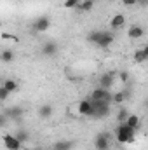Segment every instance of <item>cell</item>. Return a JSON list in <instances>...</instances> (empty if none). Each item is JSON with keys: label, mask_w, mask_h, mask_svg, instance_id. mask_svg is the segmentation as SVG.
Listing matches in <instances>:
<instances>
[{"label": "cell", "mask_w": 148, "mask_h": 150, "mask_svg": "<svg viewBox=\"0 0 148 150\" xmlns=\"http://www.w3.org/2000/svg\"><path fill=\"white\" fill-rule=\"evenodd\" d=\"M49 28H51V18L49 16H40V18H37V21L33 23V30L37 33H45Z\"/></svg>", "instance_id": "obj_6"}, {"label": "cell", "mask_w": 148, "mask_h": 150, "mask_svg": "<svg viewBox=\"0 0 148 150\" xmlns=\"http://www.w3.org/2000/svg\"><path fill=\"white\" fill-rule=\"evenodd\" d=\"M56 52H58V44L56 42H45L42 45V54L44 56L51 58V56H56Z\"/></svg>", "instance_id": "obj_13"}, {"label": "cell", "mask_w": 148, "mask_h": 150, "mask_svg": "<svg viewBox=\"0 0 148 150\" xmlns=\"http://www.w3.org/2000/svg\"><path fill=\"white\" fill-rule=\"evenodd\" d=\"M2 140H4V145H5V149L7 150H19L21 149V143H19V140H18L14 134L5 133Z\"/></svg>", "instance_id": "obj_7"}, {"label": "cell", "mask_w": 148, "mask_h": 150, "mask_svg": "<svg viewBox=\"0 0 148 150\" xmlns=\"http://www.w3.org/2000/svg\"><path fill=\"white\" fill-rule=\"evenodd\" d=\"M9 96H11V93H9V91H7V89L4 87V86H0V101L4 103V101H5V100L9 98Z\"/></svg>", "instance_id": "obj_25"}, {"label": "cell", "mask_w": 148, "mask_h": 150, "mask_svg": "<svg viewBox=\"0 0 148 150\" xmlns=\"http://www.w3.org/2000/svg\"><path fill=\"white\" fill-rule=\"evenodd\" d=\"M54 113V108H52V105H42L40 108H38V115H40V119H49L51 115Z\"/></svg>", "instance_id": "obj_16"}, {"label": "cell", "mask_w": 148, "mask_h": 150, "mask_svg": "<svg viewBox=\"0 0 148 150\" xmlns=\"http://www.w3.org/2000/svg\"><path fill=\"white\" fill-rule=\"evenodd\" d=\"M37 150H40V149H37Z\"/></svg>", "instance_id": "obj_31"}, {"label": "cell", "mask_w": 148, "mask_h": 150, "mask_svg": "<svg viewBox=\"0 0 148 150\" xmlns=\"http://www.w3.org/2000/svg\"><path fill=\"white\" fill-rule=\"evenodd\" d=\"M147 4H148V0H138V4H136V5H140V7H145Z\"/></svg>", "instance_id": "obj_28"}, {"label": "cell", "mask_w": 148, "mask_h": 150, "mask_svg": "<svg viewBox=\"0 0 148 150\" xmlns=\"http://www.w3.org/2000/svg\"><path fill=\"white\" fill-rule=\"evenodd\" d=\"M72 149H73L72 142H58V143L52 145V150H72Z\"/></svg>", "instance_id": "obj_20"}, {"label": "cell", "mask_w": 148, "mask_h": 150, "mask_svg": "<svg viewBox=\"0 0 148 150\" xmlns=\"http://www.w3.org/2000/svg\"><path fill=\"white\" fill-rule=\"evenodd\" d=\"M19 150H23V149H19Z\"/></svg>", "instance_id": "obj_30"}, {"label": "cell", "mask_w": 148, "mask_h": 150, "mask_svg": "<svg viewBox=\"0 0 148 150\" xmlns=\"http://www.w3.org/2000/svg\"><path fill=\"white\" fill-rule=\"evenodd\" d=\"M78 2L80 0H65V9H77V5H78Z\"/></svg>", "instance_id": "obj_24"}, {"label": "cell", "mask_w": 148, "mask_h": 150, "mask_svg": "<svg viewBox=\"0 0 148 150\" xmlns=\"http://www.w3.org/2000/svg\"><path fill=\"white\" fill-rule=\"evenodd\" d=\"M127 37L132 38V40H140V38L145 37V28H143L141 25H132V26H129V30H127Z\"/></svg>", "instance_id": "obj_8"}, {"label": "cell", "mask_w": 148, "mask_h": 150, "mask_svg": "<svg viewBox=\"0 0 148 150\" xmlns=\"http://www.w3.org/2000/svg\"><path fill=\"white\" fill-rule=\"evenodd\" d=\"M117 2H122V0H117Z\"/></svg>", "instance_id": "obj_29"}, {"label": "cell", "mask_w": 148, "mask_h": 150, "mask_svg": "<svg viewBox=\"0 0 148 150\" xmlns=\"http://www.w3.org/2000/svg\"><path fill=\"white\" fill-rule=\"evenodd\" d=\"M147 59H148V45H143V47H140V49L134 51V63L141 65Z\"/></svg>", "instance_id": "obj_12"}, {"label": "cell", "mask_w": 148, "mask_h": 150, "mask_svg": "<svg viewBox=\"0 0 148 150\" xmlns=\"http://www.w3.org/2000/svg\"><path fill=\"white\" fill-rule=\"evenodd\" d=\"M0 61H2V63H12V61H14V52H12L11 49L0 51Z\"/></svg>", "instance_id": "obj_18"}, {"label": "cell", "mask_w": 148, "mask_h": 150, "mask_svg": "<svg viewBox=\"0 0 148 150\" xmlns=\"http://www.w3.org/2000/svg\"><path fill=\"white\" fill-rule=\"evenodd\" d=\"M5 115H7L9 119H19V117H23V108H21V107H11V108L5 112Z\"/></svg>", "instance_id": "obj_19"}, {"label": "cell", "mask_w": 148, "mask_h": 150, "mask_svg": "<svg viewBox=\"0 0 148 150\" xmlns=\"http://www.w3.org/2000/svg\"><path fill=\"white\" fill-rule=\"evenodd\" d=\"M127 98H129V91H125V89H120L117 93H111V105L113 103L115 105H122V103L127 101Z\"/></svg>", "instance_id": "obj_9"}, {"label": "cell", "mask_w": 148, "mask_h": 150, "mask_svg": "<svg viewBox=\"0 0 148 150\" xmlns=\"http://www.w3.org/2000/svg\"><path fill=\"white\" fill-rule=\"evenodd\" d=\"M125 124H127L132 131H138L140 126H141V119H140V115H136V113H129L127 119H125Z\"/></svg>", "instance_id": "obj_14"}, {"label": "cell", "mask_w": 148, "mask_h": 150, "mask_svg": "<svg viewBox=\"0 0 148 150\" xmlns=\"http://www.w3.org/2000/svg\"><path fill=\"white\" fill-rule=\"evenodd\" d=\"M91 101V107H92V117L94 119H105L110 115V105L108 103H103V101Z\"/></svg>", "instance_id": "obj_3"}, {"label": "cell", "mask_w": 148, "mask_h": 150, "mask_svg": "<svg viewBox=\"0 0 148 150\" xmlns=\"http://www.w3.org/2000/svg\"><path fill=\"white\" fill-rule=\"evenodd\" d=\"M2 86H4L9 93H16V91H18V82H14V80H5Z\"/></svg>", "instance_id": "obj_21"}, {"label": "cell", "mask_w": 148, "mask_h": 150, "mask_svg": "<svg viewBox=\"0 0 148 150\" xmlns=\"http://www.w3.org/2000/svg\"><path fill=\"white\" fill-rule=\"evenodd\" d=\"M127 115H129V112H127L125 108H120V112L117 113V120H118V122H125Z\"/></svg>", "instance_id": "obj_23"}, {"label": "cell", "mask_w": 148, "mask_h": 150, "mask_svg": "<svg viewBox=\"0 0 148 150\" xmlns=\"http://www.w3.org/2000/svg\"><path fill=\"white\" fill-rule=\"evenodd\" d=\"M77 108H78V113H80L82 117H92V107H91L89 98L78 101V107H77Z\"/></svg>", "instance_id": "obj_10"}, {"label": "cell", "mask_w": 148, "mask_h": 150, "mask_svg": "<svg viewBox=\"0 0 148 150\" xmlns=\"http://www.w3.org/2000/svg\"><path fill=\"white\" fill-rule=\"evenodd\" d=\"M115 138L118 143H127L132 145L136 142V131H132L125 122H118L115 127Z\"/></svg>", "instance_id": "obj_2"}, {"label": "cell", "mask_w": 148, "mask_h": 150, "mask_svg": "<svg viewBox=\"0 0 148 150\" xmlns=\"http://www.w3.org/2000/svg\"><path fill=\"white\" fill-rule=\"evenodd\" d=\"M138 4V0H122V5L124 7H134Z\"/></svg>", "instance_id": "obj_26"}, {"label": "cell", "mask_w": 148, "mask_h": 150, "mask_svg": "<svg viewBox=\"0 0 148 150\" xmlns=\"http://www.w3.org/2000/svg\"><path fill=\"white\" fill-rule=\"evenodd\" d=\"M111 145V136L108 133H99L94 140V149L96 150H110Z\"/></svg>", "instance_id": "obj_5"}, {"label": "cell", "mask_w": 148, "mask_h": 150, "mask_svg": "<svg viewBox=\"0 0 148 150\" xmlns=\"http://www.w3.org/2000/svg\"><path fill=\"white\" fill-rule=\"evenodd\" d=\"M92 7H94V0H80L77 5V9L80 12H89V11H92Z\"/></svg>", "instance_id": "obj_17"}, {"label": "cell", "mask_w": 148, "mask_h": 150, "mask_svg": "<svg viewBox=\"0 0 148 150\" xmlns=\"http://www.w3.org/2000/svg\"><path fill=\"white\" fill-rule=\"evenodd\" d=\"M118 79H120L122 82H127V80H129V74H127V72H120V74H118Z\"/></svg>", "instance_id": "obj_27"}, {"label": "cell", "mask_w": 148, "mask_h": 150, "mask_svg": "<svg viewBox=\"0 0 148 150\" xmlns=\"http://www.w3.org/2000/svg\"><path fill=\"white\" fill-rule=\"evenodd\" d=\"M87 38H89V42H92L99 49H106L113 44L115 35H113V32H106V30H94V32L89 33Z\"/></svg>", "instance_id": "obj_1"}, {"label": "cell", "mask_w": 148, "mask_h": 150, "mask_svg": "<svg viewBox=\"0 0 148 150\" xmlns=\"http://www.w3.org/2000/svg\"><path fill=\"white\" fill-rule=\"evenodd\" d=\"M89 100H92V101H103V103L111 105V91L110 89H101V87L92 89Z\"/></svg>", "instance_id": "obj_4"}, {"label": "cell", "mask_w": 148, "mask_h": 150, "mask_svg": "<svg viewBox=\"0 0 148 150\" xmlns=\"http://www.w3.org/2000/svg\"><path fill=\"white\" fill-rule=\"evenodd\" d=\"M124 25H125V16H124V14H115V16L110 19V28H111V32H117V30H120Z\"/></svg>", "instance_id": "obj_11"}, {"label": "cell", "mask_w": 148, "mask_h": 150, "mask_svg": "<svg viewBox=\"0 0 148 150\" xmlns=\"http://www.w3.org/2000/svg\"><path fill=\"white\" fill-rule=\"evenodd\" d=\"M14 136L19 140V143H21V145H23V143H26V142H28V138H30V136H28V133H26V131H23V129H21L18 134H14Z\"/></svg>", "instance_id": "obj_22"}, {"label": "cell", "mask_w": 148, "mask_h": 150, "mask_svg": "<svg viewBox=\"0 0 148 150\" xmlns=\"http://www.w3.org/2000/svg\"><path fill=\"white\" fill-rule=\"evenodd\" d=\"M113 82H115V77L111 74H103L99 77V87L101 89H111L113 87Z\"/></svg>", "instance_id": "obj_15"}]
</instances>
